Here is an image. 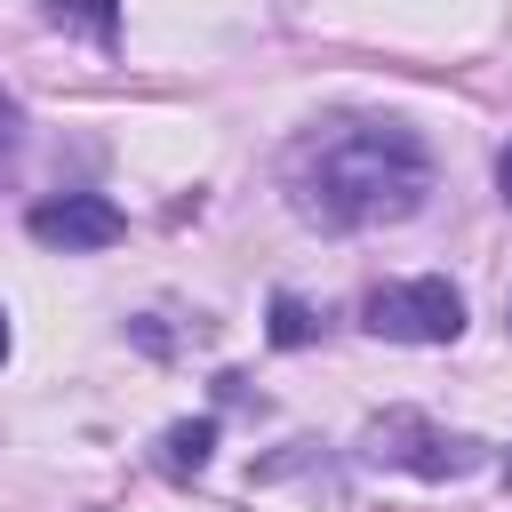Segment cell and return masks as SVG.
<instances>
[{"instance_id":"9c48e42d","label":"cell","mask_w":512,"mask_h":512,"mask_svg":"<svg viewBox=\"0 0 512 512\" xmlns=\"http://www.w3.org/2000/svg\"><path fill=\"white\" fill-rule=\"evenodd\" d=\"M496 192H504V208H512V144H504V160H496Z\"/></svg>"},{"instance_id":"ba28073f","label":"cell","mask_w":512,"mask_h":512,"mask_svg":"<svg viewBox=\"0 0 512 512\" xmlns=\"http://www.w3.org/2000/svg\"><path fill=\"white\" fill-rule=\"evenodd\" d=\"M16 152H24V112H16V96L0 88V176L16 168Z\"/></svg>"},{"instance_id":"7a4b0ae2","label":"cell","mask_w":512,"mask_h":512,"mask_svg":"<svg viewBox=\"0 0 512 512\" xmlns=\"http://www.w3.org/2000/svg\"><path fill=\"white\" fill-rule=\"evenodd\" d=\"M360 456L368 464H392V472H416V480H464V472H480V440L472 432H440L416 408H384L360 432Z\"/></svg>"},{"instance_id":"52a82bcc","label":"cell","mask_w":512,"mask_h":512,"mask_svg":"<svg viewBox=\"0 0 512 512\" xmlns=\"http://www.w3.org/2000/svg\"><path fill=\"white\" fill-rule=\"evenodd\" d=\"M320 328H328V320H320L304 296H272V344H280V352H304Z\"/></svg>"},{"instance_id":"3957f363","label":"cell","mask_w":512,"mask_h":512,"mask_svg":"<svg viewBox=\"0 0 512 512\" xmlns=\"http://www.w3.org/2000/svg\"><path fill=\"white\" fill-rule=\"evenodd\" d=\"M360 328L384 336V344H456V336H464V296H456V280H440V272H424V280H384V288H368Z\"/></svg>"},{"instance_id":"277c9868","label":"cell","mask_w":512,"mask_h":512,"mask_svg":"<svg viewBox=\"0 0 512 512\" xmlns=\"http://www.w3.org/2000/svg\"><path fill=\"white\" fill-rule=\"evenodd\" d=\"M24 232H32L40 248H56V256H96V248H112V240L128 232V216H120L104 192H56V200H40V208L24 216Z\"/></svg>"},{"instance_id":"7c38bea8","label":"cell","mask_w":512,"mask_h":512,"mask_svg":"<svg viewBox=\"0 0 512 512\" xmlns=\"http://www.w3.org/2000/svg\"><path fill=\"white\" fill-rule=\"evenodd\" d=\"M504 328H512V304H504Z\"/></svg>"},{"instance_id":"5b68a950","label":"cell","mask_w":512,"mask_h":512,"mask_svg":"<svg viewBox=\"0 0 512 512\" xmlns=\"http://www.w3.org/2000/svg\"><path fill=\"white\" fill-rule=\"evenodd\" d=\"M208 456H216V416H192V424H168V432H160V472L184 480V472H200Z\"/></svg>"},{"instance_id":"30bf717a","label":"cell","mask_w":512,"mask_h":512,"mask_svg":"<svg viewBox=\"0 0 512 512\" xmlns=\"http://www.w3.org/2000/svg\"><path fill=\"white\" fill-rule=\"evenodd\" d=\"M0 360H8V312H0Z\"/></svg>"},{"instance_id":"8992f818","label":"cell","mask_w":512,"mask_h":512,"mask_svg":"<svg viewBox=\"0 0 512 512\" xmlns=\"http://www.w3.org/2000/svg\"><path fill=\"white\" fill-rule=\"evenodd\" d=\"M40 8H48V24L88 32L96 48H112V40H120V0H40Z\"/></svg>"},{"instance_id":"6da1fadb","label":"cell","mask_w":512,"mask_h":512,"mask_svg":"<svg viewBox=\"0 0 512 512\" xmlns=\"http://www.w3.org/2000/svg\"><path fill=\"white\" fill-rule=\"evenodd\" d=\"M432 192V152L400 120H328L288 152V208L320 232H368L416 216Z\"/></svg>"},{"instance_id":"8fae6325","label":"cell","mask_w":512,"mask_h":512,"mask_svg":"<svg viewBox=\"0 0 512 512\" xmlns=\"http://www.w3.org/2000/svg\"><path fill=\"white\" fill-rule=\"evenodd\" d=\"M504 480H512V456H504Z\"/></svg>"}]
</instances>
